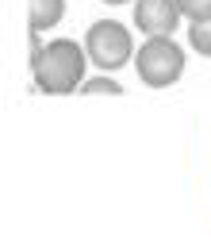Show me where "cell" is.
<instances>
[{"instance_id":"5b68a950","label":"cell","mask_w":211,"mask_h":250,"mask_svg":"<svg viewBox=\"0 0 211 250\" xmlns=\"http://www.w3.org/2000/svg\"><path fill=\"white\" fill-rule=\"evenodd\" d=\"M65 12V0H31V31L54 27Z\"/></svg>"},{"instance_id":"3957f363","label":"cell","mask_w":211,"mask_h":250,"mask_svg":"<svg viewBox=\"0 0 211 250\" xmlns=\"http://www.w3.org/2000/svg\"><path fill=\"white\" fill-rule=\"evenodd\" d=\"M85 50L100 69H119L131 62V31L115 20H100L85 35Z\"/></svg>"},{"instance_id":"8992f818","label":"cell","mask_w":211,"mask_h":250,"mask_svg":"<svg viewBox=\"0 0 211 250\" xmlns=\"http://www.w3.org/2000/svg\"><path fill=\"white\" fill-rule=\"evenodd\" d=\"M188 39H192V50L196 54H208L211 58V20H200L188 27Z\"/></svg>"},{"instance_id":"6da1fadb","label":"cell","mask_w":211,"mask_h":250,"mask_svg":"<svg viewBox=\"0 0 211 250\" xmlns=\"http://www.w3.org/2000/svg\"><path fill=\"white\" fill-rule=\"evenodd\" d=\"M35 85L42 89V93H69V89H77L81 85V77H85V54H81V46L77 42H69V39H58V42H46L35 58Z\"/></svg>"},{"instance_id":"ba28073f","label":"cell","mask_w":211,"mask_h":250,"mask_svg":"<svg viewBox=\"0 0 211 250\" xmlns=\"http://www.w3.org/2000/svg\"><path fill=\"white\" fill-rule=\"evenodd\" d=\"M81 93H85V96H100V93H104V96H119L123 85H115L112 77H92V81H85Z\"/></svg>"},{"instance_id":"7a4b0ae2","label":"cell","mask_w":211,"mask_h":250,"mask_svg":"<svg viewBox=\"0 0 211 250\" xmlns=\"http://www.w3.org/2000/svg\"><path fill=\"white\" fill-rule=\"evenodd\" d=\"M134 65H138V77H142L150 89H165V85H173L184 73V50L169 35H150V39L138 46Z\"/></svg>"},{"instance_id":"9c48e42d","label":"cell","mask_w":211,"mask_h":250,"mask_svg":"<svg viewBox=\"0 0 211 250\" xmlns=\"http://www.w3.org/2000/svg\"><path fill=\"white\" fill-rule=\"evenodd\" d=\"M104 4H127V0H104Z\"/></svg>"},{"instance_id":"52a82bcc","label":"cell","mask_w":211,"mask_h":250,"mask_svg":"<svg viewBox=\"0 0 211 250\" xmlns=\"http://www.w3.org/2000/svg\"><path fill=\"white\" fill-rule=\"evenodd\" d=\"M177 8H181L184 20H192V23L211 20V0H177Z\"/></svg>"},{"instance_id":"277c9868","label":"cell","mask_w":211,"mask_h":250,"mask_svg":"<svg viewBox=\"0 0 211 250\" xmlns=\"http://www.w3.org/2000/svg\"><path fill=\"white\" fill-rule=\"evenodd\" d=\"M134 23L146 35H173V27L181 23V8H177V0H138Z\"/></svg>"}]
</instances>
